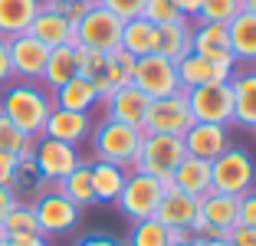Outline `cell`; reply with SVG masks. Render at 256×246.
I'll return each instance as SVG.
<instances>
[{"label":"cell","instance_id":"cell-18","mask_svg":"<svg viewBox=\"0 0 256 246\" xmlns=\"http://www.w3.org/2000/svg\"><path fill=\"white\" fill-rule=\"evenodd\" d=\"M184 148L190 158H204V161H214L217 154H224L230 148V132L226 125H207V122H194L188 132L181 134Z\"/></svg>","mask_w":256,"mask_h":246},{"label":"cell","instance_id":"cell-43","mask_svg":"<svg viewBox=\"0 0 256 246\" xmlns=\"http://www.w3.org/2000/svg\"><path fill=\"white\" fill-rule=\"evenodd\" d=\"M72 246H125V243L108 236V233H86V236H79Z\"/></svg>","mask_w":256,"mask_h":246},{"label":"cell","instance_id":"cell-16","mask_svg":"<svg viewBox=\"0 0 256 246\" xmlns=\"http://www.w3.org/2000/svg\"><path fill=\"white\" fill-rule=\"evenodd\" d=\"M30 36H36L43 46H76V23L69 20L62 10H56V7H40V14L33 16V23H30Z\"/></svg>","mask_w":256,"mask_h":246},{"label":"cell","instance_id":"cell-44","mask_svg":"<svg viewBox=\"0 0 256 246\" xmlns=\"http://www.w3.org/2000/svg\"><path fill=\"white\" fill-rule=\"evenodd\" d=\"M230 243L234 246H256V226H234L230 230Z\"/></svg>","mask_w":256,"mask_h":246},{"label":"cell","instance_id":"cell-48","mask_svg":"<svg viewBox=\"0 0 256 246\" xmlns=\"http://www.w3.org/2000/svg\"><path fill=\"white\" fill-rule=\"evenodd\" d=\"M92 4H96V0H79V4H69V7H62V14H66L72 23H79V20L86 16V10L92 7Z\"/></svg>","mask_w":256,"mask_h":246},{"label":"cell","instance_id":"cell-53","mask_svg":"<svg viewBox=\"0 0 256 246\" xmlns=\"http://www.w3.org/2000/svg\"><path fill=\"white\" fill-rule=\"evenodd\" d=\"M243 10H250V14H256V0H243Z\"/></svg>","mask_w":256,"mask_h":246},{"label":"cell","instance_id":"cell-47","mask_svg":"<svg viewBox=\"0 0 256 246\" xmlns=\"http://www.w3.org/2000/svg\"><path fill=\"white\" fill-rule=\"evenodd\" d=\"M10 246H50L43 233H23V236H7Z\"/></svg>","mask_w":256,"mask_h":246},{"label":"cell","instance_id":"cell-20","mask_svg":"<svg viewBox=\"0 0 256 246\" xmlns=\"http://www.w3.org/2000/svg\"><path fill=\"white\" fill-rule=\"evenodd\" d=\"M102 96H98L96 82L86 79V76H72L69 82H62L60 89L53 92V105L56 108H69V112H96Z\"/></svg>","mask_w":256,"mask_h":246},{"label":"cell","instance_id":"cell-9","mask_svg":"<svg viewBox=\"0 0 256 246\" xmlns=\"http://www.w3.org/2000/svg\"><path fill=\"white\" fill-rule=\"evenodd\" d=\"M188 105L194 122H207V125H234V89L230 79L224 82H207L188 92Z\"/></svg>","mask_w":256,"mask_h":246},{"label":"cell","instance_id":"cell-31","mask_svg":"<svg viewBox=\"0 0 256 246\" xmlns=\"http://www.w3.org/2000/svg\"><path fill=\"white\" fill-rule=\"evenodd\" d=\"M190 40H194V20H174L168 26H161V43H158V52L168 56V60H181L190 52Z\"/></svg>","mask_w":256,"mask_h":246},{"label":"cell","instance_id":"cell-14","mask_svg":"<svg viewBox=\"0 0 256 246\" xmlns=\"http://www.w3.org/2000/svg\"><path fill=\"white\" fill-rule=\"evenodd\" d=\"M148 102L151 98L144 96L142 89H135V86H122V89L108 92L98 105H102V115H106V118H115V122H122V125L142 128L144 112H148Z\"/></svg>","mask_w":256,"mask_h":246},{"label":"cell","instance_id":"cell-33","mask_svg":"<svg viewBox=\"0 0 256 246\" xmlns=\"http://www.w3.org/2000/svg\"><path fill=\"white\" fill-rule=\"evenodd\" d=\"M168 243H171V236H168V226L158 224L154 216L132 224L128 240H125V246H168Z\"/></svg>","mask_w":256,"mask_h":246},{"label":"cell","instance_id":"cell-10","mask_svg":"<svg viewBox=\"0 0 256 246\" xmlns=\"http://www.w3.org/2000/svg\"><path fill=\"white\" fill-rule=\"evenodd\" d=\"M132 86L142 89L148 98H164V96H174V92H184L181 79H178L174 60H168V56H161V52H151V56L135 60Z\"/></svg>","mask_w":256,"mask_h":246},{"label":"cell","instance_id":"cell-51","mask_svg":"<svg viewBox=\"0 0 256 246\" xmlns=\"http://www.w3.org/2000/svg\"><path fill=\"white\" fill-rule=\"evenodd\" d=\"M168 246H200V243H197V240H171V243H168Z\"/></svg>","mask_w":256,"mask_h":246},{"label":"cell","instance_id":"cell-40","mask_svg":"<svg viewBox=\"0 0 256 246\" xmlns=\"http://www.w3.org/2000/svg\"><path fill=\"white\" fill-rule=\"evenodd\" d=\"M188 230H190V236H194L197 243H210V240H224V236H230V233H224L220 226L207 224L204 216H197V220H194V224L188 226Z\"/></svg>","mask_w":256,"mask_h":246},{"label":"cell","instance_id":"cell-22","mask_svg":"<svg viewBox=\"0 0 256 246\" xmlns=\"http://www.w3.org/2000/svg\"><path fill=\"white\" fill-rule=\"evenodd\" d=\"M171 187L184 190L190 197H207L214 190V178H210V161H204V158H184L178 164V171L171 174Z\"/></svg>","mask_w":256,"mask_h":246},{"label":"cell","instance_id":"cell-36","mask_svg":"<svg viewBox=\"0 0 256 246\" xmlns=\"http://www.w3.org/2000/svg\"><path fill=\"white\" fill-rule=\"evenodd\" d=\"M4 230L7 236H23V233H40V224H36V214H33L30 204H16L10 210V216L4 220Z\"/></svg>","mask_w":256,"mask_h":246},{"label":"cell","instance_id":"cell-17","mask_svg":"<svg viewBox=\"0 0 256 246\" xmlns=\"http://www.w3.org/2000/svg\"><path fill=\"white\" fill-rule=\"evenodd\" d=\"M197 216H200V197H190L178 187H168L158 210H154V220L164 224L168 230H188Z\"/></svg>","mask_w":256,"mask_h":246},{"label":"cell","instance_id":"cell-12","mask_svg":"<svg viewBox=\"0 0 256 246\" xmlns=\"http://www.w3.org/2000/svg\"><path fill=\"white\" fill-rule=\"evenodd\" d=\"M10 43V66H14V79H30L40 82L46 66V56H50V46H43L36 36L30 33H20V36L7 40Z\"/></svg>","mask_w":256,"mask_h":246},{"label":"cell","instance_id":"cell-21","mask_svg":"<svg viewBox=\"0 0 256 246\" xmlns=\"http://www.w3.org/2000/svg\"><path fill=\"white\" fill-rule=\"evenodd\" d=\"M158 43H161V26L158 23L144 20V16H135V20L122 23V50L132 52L135 60L158 52Z\"/></svg>","mask_w":256,"mask_h":246},{"label":"cell","instance_id":"cell-41","mask_svg":"<svg viewBox=\"0 0 256 246\" xmlns=\"http://www.w3.org/2000/svg\"><path fill=\"white\" fill-rule=\"evenodd\" d=\"M240 224L243 226H256V187L240 197Z\"/></svg>","mask_w":256,"mask_h":246},{"label":"cell","instance_id":"cell-7","mask_svg":"<svg viewBox=\"0 0 256 246\" xmlns=\"http://www.w3.org/2000/svg\"><path fill=\"white\" fill-rule=\"evenodd\" d=\"M190 125H194V115H190V105H188V92H174V96L148 102L142 132L144 134H184Z\"/></svg>","mask_w":256,"mask_h":246},{"label":"cell","instance_id":"cell-42","mask_svg":"<svg viewBox=\"0 0 256 246\" xmlns=\"http://www.w3.org/2000/svg\"><path fill=\"white\" fill-rule=\"evenodd\" d=\"M14 79V66H10V43L0 36V89Z\"/></svg>","mask_w":256,"mask_h":246},{"label":"cell","instance_id":"cell-2","mask_svg":"<svg viewBox=\"0 0 256 246\" xmlns=\"http://www.w3.org/2000/svg\"><path fill=\"white\" fill-rule=\"evenodd\" d=\"M142 138L144 132L135 125H122V122L115 118H102L92 125V154H96V161H108V164H118V168H125V171H132L138 161V148H142Z\"/></svg>","mask_w":256,"mask_h":246},{"label":"cell","instance_id":"cell-4","mask_svg":"<svg viewBox=\"0 0 256 246\" xmlns=\"http://www.w3.org/2000/svg\"><path fill=\"white\" fill-rule=\"evenodd\" d=\"M168 187H171L168 180H158V178H151V174H144V171H128L125 187H122L115 207L122 210V216H125L128 224L148 220V216H154V210H158V204H161Z\"/></svg>","mask_w":256,"mask_h":246},{"label":"cell","instance_id":"cell-29","mask_svg":"<svg viewBox=\"0 0 256 246\" xmlns=\"http://www.w3.org/2000/svg\"><path fill=\"white\" fill-rule=\"evenodd\" d=\"M76 72V46H53L50 56H46V66H43V76H40V86L50 92H56L62 82H69Z\"/></svg>","mask_w":256,"mask_h":246},{"label":"cell","instance_id":"cell-28","mask_svg":"<svg viewBox=\"0 0 256 246\" xmlns=\"http://www.w3.org/2000/svg\"><path fill=\"white\" fill-rule=\"evenodd\" d=\"M92 168V190H96V204H115L125 187L128 171L118 168V164H108V161H89Z\"/></svg>","mask_w":256,"mask_h":246},{"label":"cell","instance_id":"cell-15","mask_svg":"<svg viewBox=\"0 0 256 246\" xmlns=\"http://www.w3.org/2000/svg\"><path fill=\"white\" fill-rule=\"evenodd\" d=\"M190 50L204 60L217 62V66L236 69L234 50H230V36H226V26L220 23H197L194 20V40H190Z\"/></svg>","mask_w":256,"mask_h":246},{"label":"cell","instance_id":"cell-46","mask_svg":"<svg viewBox=\"0 0 256 246\" xmlns=\"http://www.w3.org/2000/svg\"><path fill=\"white\" fill-rule=\"evenodd\" d=\"M14 164H16L14 154L0 151V187H10V180H14Z\"/></svg>","mask_w":256,"mask_h":246},{"label":"cell","instance_id":"cell-54","mask_svg":"<svg viewBox=\"0 0 256 246\" xmlns=\"http://www.w3.org/2000/svg\"><path fill=\"white\" fill-rule=\"evenodd\" d=\"M0 246H10V243H7V240H0Z\"/></svg>","mask_w":256,"mask_h":246},{"label":"cell","instance_id":"cell-50","mask_svg":"<svg viewBox=\"0 0 256 246\" xmlns=\"http://www.w3.org/2000/svg\"><path fill=\"white\" fill-rule=\"evenodd\" d=\"M46 7H56V10H62V7H69V4H79V0H43Z\"/></svg>","mask_w":256,"mask_h":246},{"label":"cell","instance_id":"cell-1","mask_svg":"<svg viewBox=\"0 0 256 246\" xmlns=\"http://www.w3.org/2000/svg\"><path fill=\"white\" fill-rule=\"evenodd\" d=\"M53 112V92L30 79H10L0 89V115H7L30 138L43 134V125Z\"/></svg>","mask_w":256,"mask_h":246},{"label":"cell","instance_id":"cell-52","mask_svg":"<svg viewBox=\"0 0 256 246\" xmlns=\"http://www.w3.org/2000/svg\"><path fill=\"white\" fill-rule=\"evenodd\" d=\"M200 246H234V243H230V236H224V240H210V243H200Z\"/></svg>","mask_w":256,"mask_h":246},{"label":"cell","instance_id":"cell-11","mask_svg":"<svg viewBox=\"0 0 256 246\" xmlns=\"http://www.w3.org/2000/svg\"><path fill=\"white\" fill-rule=\"evenodd\" d=\"M33 161H36L40 174L46 178V184H60L62 178H69V174L82 164V154H79V148H72V144L40 134L36 142H33Z\"/></svg>","mask_w":256,"mask_h":246},{"label":"cell","instance_id":"cell-27","mask_svg":"<svg viewBox=\"0 0 256 246\" xmlns=\"http://www.w3.org/2000/svg\"><path fill=\"white\" fill-rule=\"evenodd\" d=\"M40 7H43V0H0V36L14 40L26 33Z\"/></svg>","mask_w":256,"mask_h":246},{"label":"cell","instance_id":"cell-3","mask_svg":"<svg viewBox=\"0 0 256 246\" xmlns=\"http://www.w3.org/2000/svg\"><path fill=\"white\" fill-rule=\"evenodd\" d=\"M30 207H33V214H36L40 233H43L46 240L50 236H66V233H72L76 226H79V220H82V207L69 200L56 184L43 187L30 200Z\"/></svg>","mask_w":256,"mask_h":246},{"label":"cell","instance_id":"cell-37","mask_svg":"<svg viewBox=\"0 0 256 246\" xmlns=\"http://www.w3.org/2000/svg\"><path fill=\"white\" fill-rule=\"evenodd\" d=\"M142 16L151 20V23H158V26H168V23H174V20H184V14L178 10L174 0H144Z\"/></svg>","mask_w":256,"mask_h":246},{"label":"cell","instance_id":"cell-8","mask_svg":"<svg viewBox=\"0 0 256 246\" xmlns=\"http://www.w3.org/2000/svg\"><path fill=\"white\" fill-rule=\"evenodd\" d=\"M122 23L115 14H108L102 4H92L86 10V16L76 23V46H89V50L98 52H112L122 46Z\"/></svg>","mask_w":256,"mask_h":246},{"label":"cell","instance_id":"cell-30","mask_svg":"<svg viewBox=\"0 0 256 246\" xmlns=\"http://www.w3.org/2000/svg\"><path fill=\"white\" fill-rule=\"evenodd\" d=\"M43 187H50V184H46V178L40 174L36 161H33V151H30V154H20V158H16V164H14V180H10V190H14L23 204H30L33 197L43 190Z\"/></svg>","mask_w":256,"mask_h":246},{"label":"cell","instance_id":"cell-19","mask_svg":"<svg viewBox=\"0 0 256 246\" xmlns=\"http://www.w3.org/2000/svg\"><path fill=\"white\" fill-rule=\"evenodd\" d=\"M174 66H178V79H181V89H184V92L197 89V86H207V82H224V79H230V76L236 72V69L217 66V62L197 56L194 50H190L188 56H181Z\"/></svg>","mask_w":256,"mask_h":246},{"label":"cell","instance_id":"cell-25","mask_svg":"<svg viewBox=\"0 0 256 246\" xmlns=\"http://www.w3.org/2000/svg\"><path fill=\"white\" fill-rule=\"evenodd\" d=\"M132 72H135V56H132V52H125V50L118 46V50L106 52V66H102V76H98V79H92V82H96L98 96L106 98L108 92L122 89V86H132Z\"/></svg>","mask_w":256,"mask_h":246},{"label":"cell","instance_id":"cell-49","mask_svg":"<svg viewBox=\"0 0 256 246\" xmlns=\"http://www.w3.org/2000/svg\"><path fill=\"white\" fill-rule=\"evenodd\" d=\"M178 4V10H181L188 20H197V14H200V4L204 0H174Z\"/></svg>","mask_w":256,"mask_h":246},{"label":"cell","instance_id":"cell-34","mask_svg":"<svg viewBox=\"0 0 256 246\" xmlns=\"http://www.w3.org/2000/svg\"><path fill=\"white\" fill-rule=\"evenodd\" d=\"M33 142H36V138H30V134L23 132L20 125H14L7 115H0V151L20 158V154H30L33 151Z\"/></svg>","mask_w":256,"mask_h":246},{"label":"cell","instance_id":"cell-24","mask_svg":"<svg viewBox=\"0 0 256 246\" xmlns=\"http://www.w3.org/2000/svg\"><path fill=\"white\" fill-rule=\"evenodd\" d=\"M226 36H230V50H234L236 66H256V14L243 10L236 20L226 23Z\"/></svg>","mask_w":256,"mask_h":246},{"label":"cell","instance_id":"cell-23","mask_svg":"<svg viewBox=\"0 0 256 246\" xmlns=\"http://www.w3.org/2000/svg\"><path fill=\"white\" fill-rule=\"evenodd\" d=\"M230 89H234V125L256 132V69L234 72Z\"/></svg>","mask_w":256,"mask_h":246},{"label":"cell","instance_id":"cell-45","mask_svg":"<svg viewBox=\"0 0 256 246\" xmlns=\"http://www.w3.org/2000/svg\"><path fill=\"white\" fill-rule=\"evenodd\" d=\"M16 204H23V200L14 194V190H10V187H0V224L10 216V210H14Z\"/></svg>","mask_w":256,"mask_h":246},{"label":"cell","instance_id":"cell-26","mask_svg":"<svg viewBox=\"0 0 256 246\" xmlns=\"http://www.w3.org/2000/svg\"><path fill=\"white\" fill-rule=\"evenodd\" d=\"M200 216L207 224L220 226L224 233H230L234 226H240V197L210 190L207 197H200Z\"/></svg>","mask_w":256,"mask_h":246},{"label":"cell","instance_id":"cell-13","mask_svg":"<svg viewBox=\"0 0 256 246\" xmlns=\"http://www.w3.org/2000/svg\"><path fill=\"white\" fill-rule=\"evenodd\" d=\"M92 125L96 122H92L89 112H69V108H56L53 105V112H50V118L43 125V134L79 148V144H86L92 138Z\"/></svg>","mask_w":256,"mask_h":246},{"label":"cell","instance_id":"cell-35","mask_svg":"<svg viewBox=\"0 0 256 246\" xmlns=\"http://www.w3.org/2000/svg\"><path fill=\"white\" fill-rule=\"evenodd\" d=\"M236 14H243V0H204L197 23H220V26H226L230 20H236Z\"/></svg>","mask_w":256,"mask_h":246},{"label":"cell","instance_id":"cell-5","mask_svg":"<svg viewBox=\"0 0 256 246\" xmlns=\"http://www.w3.org/2000/svg\"><path fill=\"white\" fill-rule=\"evenodd\" d=\"M188 158L181 134H144L142 148H138V161L132 171H144L158 180L171 184V174L178 171V164Z\"/></svg>","mask_w":256,"mask_h":246},{"label":"cell","instance_id":"cell-39","mask_svg":"<svg viewBox=\"0 0 256 246\" xmlns=\"http://www.w3.org/2000/svg\"><path fill=\"white\" fill-rule=\"evenodd\" d=\"M98 4H102L108 14H115L118 20H135L144 10V0H98Z\"/></svg>","mask_w":256,"mask_h":246},{"label":"cell","instance_id":"cell-32","mask_svg":"<svg viewBox=\"0 0 256 246\" xmlns=\"http://www.w3.org/2000/svg\"><path fill=\"white\" fill-rule=\"evenodd\" d=\"M56 187H60V190H62V194H66L72 204H79L82 210L89 207V204H96V190H92V168H89V161H82L72 174H69V178H62Z\"/></svg>","mask_w":256,"mask_h":246},{"label":"cell","instance_id":"cell-38","mask_svg":"<svg viewBox=\"0 0 256 246\" xmlns=\"http://www.w3.org/2000/svg\"><path fill=\"white\" fill-rule=\"evenodd\" d=\"M106 66V52L89 50V46H76V72L86 76V79H98Z\"/></svg>","mask_w":256,"mask_h":246},{"label":"cell","instance_id":"cell-6","mask_svg":"<svg viewBox=\"0 0 256 246\" xmlns=\"http://www.w3.org/2000/svg\"><path fill=\"white\" fill-rule=\"evenodd\" d=\"M210 178H214V190L243 197L246 190L256 187V161L250 158V151L230 144L224 154H217L210 161Z\"/></svg>","mask_w":256,"mask_h":246}]
</instances>
